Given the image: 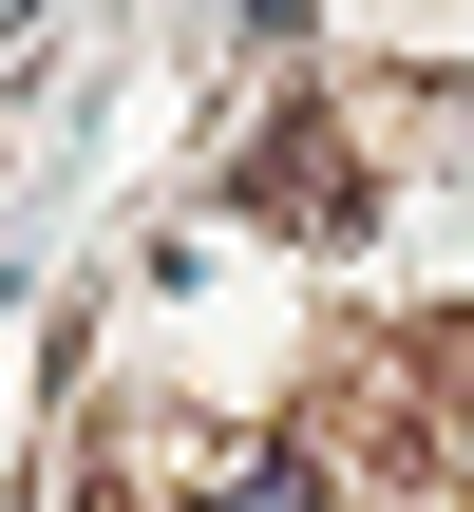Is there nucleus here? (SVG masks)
<instances>
[{"label":"nucleus","instance_id":"f257e3e1","mask_svg":"<svg viewBox=\"0 0 474 512\" xmlns=\"http://www.w3.org/2000/svg\"><path fill=\"white\" fill-rule=\"evenodd\" d=\"M209 512H323V475H304V456H266V475H228Z\"/></svg>","mask_w":474,"mask_h":512}]
</instances>
